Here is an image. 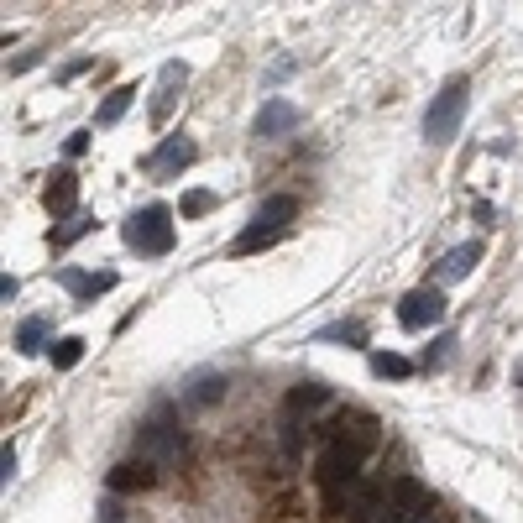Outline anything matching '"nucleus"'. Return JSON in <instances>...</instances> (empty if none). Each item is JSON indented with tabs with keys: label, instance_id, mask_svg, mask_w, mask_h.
Wrapping results in <instances>:
<instances>
[{
	"label": "nucleus",
	"instance_id": "obj_1",
	"mask_svg": "<svg viewBox=\"0 0 523 523\" xmlns=\"http://www.w3.org/2000/svg\"><path fill=\"white\" fill-rule=\"evenodd\" d=\"M126 246H136L142 257H163L168 246H173V210L168 204H147V210H136L126 220Z\"/></svg>",
	"mask_w": 523,
	"mask_h": 523
},
{
	"label": "nucleus",
	"instance_id": "obj_2",
	"mask_svg": "<svg viewBox=\"0 0 523 523\" xmlns=\"http://www.w3.org/2000/svg\"><path fill=\"white\" fill-rule=\"evenodd\" d=\"M466 95H471V89H466V79H450V84L440 89V95L429 100V110H424V136H429V142H435V147H445L450 136L461 131V116H466Z\"/></svg>",
	"mask_w": 523,
	"mask_h": 523
},
{
	"label": "nucleus",
	"instance_id": "obj_3",
	"mask_svg": "<svg viewBox=\"0 0 523 523\" xmlns=\"http://www.w3.org/2000/svg\"><path fill=\"white\" fill-rule=\"evenodd\" d=\"M361 450L356 445H346V440H330L325 450H320V487H325V497L335 503L340 492H346L351 482H361Z\"/></svg>",
	"mask_w": 523,
	"mask_h": 523
},
{
	"label": "nucleus",
	"instance_id": "obj_4",
	"mask_svg": "<svg viewBox=\"0 0 523 523\" xmlns=\"http://www.w3.org/2000/svg\"><path fill=\"white\" fill-rule=\"evenodd\" d=\"M445 293L440 288H414V293H403V304H398V320L403 330H429V325H440L445 320Z\"/></svg>",
	"mask_w": 523,
	"mask_h": 523
},
{
	"label": "nucleus",
	"instance_id": "obj_5",
	"mask_svg": "<svg viewBox=\"0 0 523 523\" xmlns=\"http://www.w3.org/2000/svg\"><path fill=\"white\" fill-rule=\"evenodd\" d=\"M178 456H184V435H178L173 424H163V419L142 424V461H152V466H173Z\"/></svg>",
	"mask_w": 523,
	"mask_h": 523
},
{
	"label": "nucleus",
	"instance_id": "obj_6",
	"mask_svg": "<svg viewBox=\"0 0 523 523\" xmlns=\"http://www.w3.org/2000/svg\"><path fill=\"white\" fill-rule=\"evenodd\" d=\"M189 84V63H163V74H157V95H152V126H163L173 116V100H178V89Z\"/></svg>",
	"mask_w": 523,
	"mask_h": 523
},
{
	"label": "nucleus",
	"instance_id": "obj_7",
	"mask_svg": "<svg viewBox=\"0 0 523 523\" xmlns=\"http://www.w3.org/2000/svg\"><path fill=\"white\" fill-rule=\"evenodd\" d=\"M42 204H48L53 220H74V210H79V178L68 168H58L48 178V189H42Z\"/></svg>",
	"mask_w": 523,
	"mask_h": 523
},
{
	"label": "nucleus",
	"instance_id": "obj_8",
	"mask_svg": "<svg viewBox=\"0 0 523 523\" xmlns=\"http://www.w3.org/2000/svg\"><path fill=\"white\" fill-rule=\"evenodd\" d=\"M189 163H194V142H189V136H168V142L147 157V173L173 178V173H184Z\"/></svg>",
	"mask_w": 523,
	"mask_h": 523
},
{
	"label": "nucleus",
	"instance_id": "obj_9",
	"mask_svg": "<svg viewBox=\"0 0 523 523\" xmlns=\"http://www.w3.org/2000/svg\"><path fill=\"white\" fill-rule=\"evenodd\" d=\"M293 215H299V199H293V194H272V199L257 204L252 225H257V231H283V236H288V220H293Z\"/></svg>",
	"mask_w": 523,
	"mask_h": 523
},
{
	"label": "nucleus",
	"instance_id": "obj_10",
	"mask_svg": "<svg viewBox=\"0 0 523 523\" xmlns=\"http://www.w3.org/2000/svg\"><path fill=\"white\" fill-rule=\"evenodd\" d=\"M293 126H299V105H288V100H267L262 110H257V136H288Z\"/></svg>",
	"mask_w": 523,
	"mask_h": 523
},
{
	"label": "nucleus",
	"instance_id": "obj_11",
	"mask_svg": "<svg viewBox=\"0 0 523 523\" xmlns=\"http://www.w3.org/2000/svg\"><path fill=\"white\" fill-rule=\"evenodd\" d=\"M147 487H157V466L152 461H126V466L110 471V492H147Z\"/></svg>",
	"mask_w": 523,
	"mask_h": 523
},
{
	"label": "nucleus",
	"instance_id": "obj_12",
	"mask_svg": "<svg viewBox=\"0 0 523 523\" xmlns=\"http://www.w3.org/2000/svg\"><path fill=\"white\" fill-rule=\"evenodd\" d=\"M476 262H482V241H466V246H456V252H445V262H440V283H461V278H471Z\"/></svg>",
	"mask_w": 523,
	"mask_h": 523
},
{
	"label": "nucleus",
	"instance_id": "obj_13",
	"mask_svg": "<svg viewBox=\"0 0 523 523\" xmlns=\"http://www.w3.org/2000/svg\"><path fill=\"white\" fill-rule=\"evenodd\" d=\"M63 288L79 293V299H95V293L116 288V272H95V278H89V272H63Z\"/></svg>",
	"mask_w": 523,
	"mask_h": 523
},
{
	"label": "nucleus",
	"instance_id": "obj_14",
	"mask_svg": "<svg viewBox=\"0 0 523 523\" xmlns=\"http://www.w3.org/2000/svg\"><path fill=\"white\" fill-rule=\"evenodd\" d=\"M325 403H330V388H320V382H299V388L288 393L293 414H309V408H325Z\"/></svg>",
	"mask_w": 523,
	"mask_h": 523
},
{
	"label": "nucleus",
	"instance_id": "obj_15",
	"mask_svg": "<svg viewBox=\"0 0 523 523\" xmlns=\"http://www.w3.org/2000/svg\"><path fill=\"white\" fill-rule=\"evenodd\" d=\"M79 361H84V340L79 335H58L53 340V367L68 372V367H79Z\"/></svg>",
	"mask_w": 523,
	"mask_h": 523
},
{
	"label": "nucleus",
	"instance_id": "obj_16",
	"mask_svg": "<svg viewBox=\"0 0 523 523\" xmlns=\"http://www.w3.org/2000/svg\"><path fill=\"white\" fill-rule=\"evenodd\" d=\"M42 340H48V320H21V330H16V351L21 356H37Z\"/></svg>",
	"mask_w": 523,
	"mask_h": 523
},
{
	"label": "nucleus",
	"instance_id": "obj_17",
	"mask_svg": "<svg viewBox=\"0 0 523 523\" xmlns=\"http://www.w3.org/2000/svg\"><path fill=\"white\" fill-rule=\"evenodd\" d=\"M136 100V89H116V95H105V105H100V116H95V126H116L121 116H126V105Z\"/></svg>",
	"mask_w": 523,
	"mask_h": 523
},
{
	"label": "nucleus",
	"instance_id": "obj_18",
	"mask_svg": "<svg viewBox=\"0 0 523 523\" xmlns=\"http://www.w3.org/2000/svg\"><path fill=\"white\" fill-rule=\"evenodd\" d=\"M372 372H377V377H393V382H403V377L414 372V367H408V356H398V351H377V356H372Z\"/></svg>",
	"mask_w": 523,
	"mask_h": 523
},
{
	"label": "nucleus",
	"instance_id": "obj_19",
	"mask_svg": "<svg viewBox=\"0 0 523 523\" xmlns=\"http://www.w3.org/2000/svg\"><path fill=\"white\" fill-rule=\"evenodd\" d=\"M210 210H215V194H210V189H189V194H184V204H178V215H184V220L210 215Z\"/></svg>",
	"mask_w": 523,
	"mask_h": 523
},
{
	"label": "nucleus",
	"instance_id": "obj_20",
	"mask_svg": "<svg viewBox=\"0 0 523 523\" xmlns=\"http://www.w3.org/2000/svg\"><path fill=\"white\" fill-rule=\"evenodd\" d=\"M89 225H95V220H79V215H74L68 225H58V231H53V246H74V241L89 231Z\"/></svg>",
	"mask_w": 523,
	"mask_h": 523
},
{
	"label": "nucleus",
	"instance_id": "obj_21",
	"mask_svg": "<svg viewBox=\"0 0 523 523\" xmlns=\"http://www.w3.org/2000/svg\"><path fill=\"white\" fill-rule=\"evenodd\" d=\"M220 393H225V382H220V377H204V382H199V388H194L189 398H194V403H215Z\"/></svg>",
	"mask_w": 523,
	"mask_h": 523
},
{
	"label": "nucleus",
	"instance_id": "obj_22",
	"mask_svg": "<svg viewBox=\"0 0 523 523\" xmlns=\"http://www.w3.org/2000/svg\"><path fill=\"white\" fill-rule=\"evenodd\" d=\"M325 340H367V330H361V325H330Z\"/></svg>",
	"mask_w": 523,
	"mask_h": 523
},
{
	"label": "nucleus",
	"instance_id": "obj_23",
	"mask_svg": "<svg viewBox=\"0 0 523 523\" xmlns=\"http://www.w3.org/2000/svg\"><path fill=\"white\" fill-rule=\"evenodd\" d=\"M11 476H16V450L6 445V450H0V482L11 487Z\"/></svg>",
	"mask_w": 523,
	"mask_h": 523
},
{
	"label": "nucleus",
	"instance_id": "obj_24",
	"mask_svg": "<svg viewBox=\"0 0 523 523\" xmlns=\"http://www.w3.org/2000/svg\"><path fill=\"white\" fill-rule=\"evenodd\" d=\"M84 147H89V136H84V131H74V136H68V142H63V152H68V157H79Z\"/></svg>",
	"mask_w": 523,
	"mask_h": 523
},
{
	"label": "nucleus",
	"instance_id": "obj_25",
	"mask_svg": "<svg viewBox=\"0 0 523 523\" xmlns=\"http://www.w3.org/2000/svg\"><path fill=\"white\" fill-rule=\"evenodd\" d=\"M16 293H21V283L11 278V272H6V278H0V299H6V304H11V299H16Z\"/></svg>",
	"mask_w": 523,
	"mask_h": 523
},
{
	"label": "nucleus",
	"instance_id": "obj_26",
	"mask_svg": "<svg viewBox=\"0 0 523 523\" xmlns=\"http://www.w3.org/2000/svg\"><path fill=\"white\" fill-rule=\"evenodd\" d=\"M419 523H440V518H435V513H424V518H419Z\"/></svg>",
	"mask_w": 523,
	"mask_h": 523
}]
</instances>
